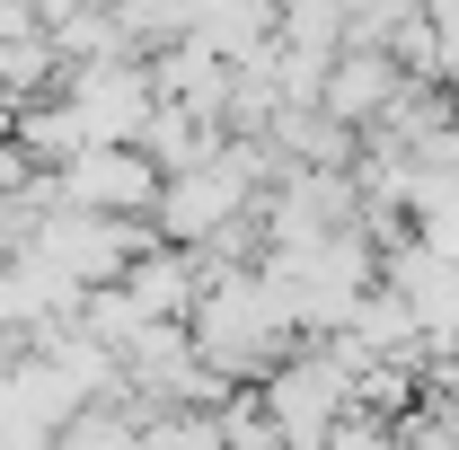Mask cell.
I'll return each instance as SVG.
<instances>
[{
    "mask_svg": "<svg viewBox=\"0 0 459 450\" xmlns=\"http://www.w3.org/2000/svg\"><path fill=\"white\" fill-rule=\"evenodd\" d=\"M89 203H142L151 195V169L142 160H124V151H98V160H80V177H71Z\"/></svg>",
    "mask_w": 459,
    "mask_h": 450,
    "instance_id": "6da1fadb",
    "label": "cell"
}]
</instances>
